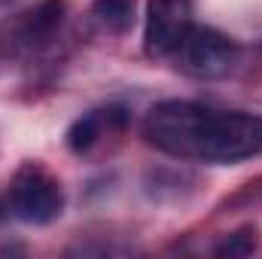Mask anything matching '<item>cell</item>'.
I'll return each instance as SVG.
<instances>
[{"label": "cell", "instance_id": "cell-5", "mask_svg": "<svg viewBox=\"0 0 262 259\" xmlns=\"http://www.w3.org/2000/svg\"><path fill=\"white\" fill-rule=\"evenodd\" d=\"M125 122H128V113H125L122 107L92 110V113L79 116V119L67 128V137H64L67 149L76 153V156H82V153H89V149L98 143V137H101L104 128H125Z\"/></svg>", "mask_w": 262, "mask_h": 259}, {"label": "cell", "instance_id": "cell-7", "mask_svg": "<svg viewBox=\"0 0 262 259\" xmlns=\"http://www.w3.org/2000/svg\"><path fill=\"white\" fill-rule=\"evenodd\" d=\"M92 15L110 34H128L137 18V0H92Z\"/></svg>", "mask_w": 262, "mask_h": 259}, {"label": "cell", "instance_id": "cell-10", "mask_svg": "<svg viewBox=\"0 0 262 259\" xmlns=\"http://www.w3.org/2000/svg\"><path fill=\"white\" fill-rule=\"evenodd\" d=\"M6 3H9V0H0V6H6Z\"/></svg>", "mask_w": 262, "mask_h": 259}, {"label": "cell", "instance_id": "cell-3", "mask_svg": "<svg viewBox=\"0 0 262 259\" xmlns=\"http://www.w3.org/2000/svg\"><path fill=\"white\" fill-rule=\"evenodd\" d=\"M171 58L189 76H198V79H223V76H229L238 67L241 46L235 40H229L226 34L213 31V28L192 25L189 34L183 37V43L177 46V52Z\"/></svg>", "mask_w": 262, "mask_h": 259}, {"label": "cell", "instance_id": "cell-1", "mask_svg": "<svg viewBox=\"0 0 262 259\" xmlns=\"http://www.w3.org/2000/svg\"><path fill=\"white\" fill-rule=\"evenodd\" d=\"M146 140L174 159L235 165L262 153V119L195 101H162L143 119Z\"/></svg>", "mask_w": 262, "mask_h": 259}, {"label": "cell", "instance_id": "cell-6", "mask_svg": "<svg viewBox=\"0 0 262 259\" xmlns=\"http://www.w3.org/2000/svg\"><path fill=\"white\" fill-rule=\"evenodd\" d=\"M64 0H46V3H40L34 12H28L25 15V21L18 25V43L25 46V49H40V46H46L58 31H61V25H64Z\"/></svg>", "mask_w": 262, "mask_h": 259}, {"label": "cell", "instance_id": "cell-8", "mask_svg": "<svg viewBox=\"0 0 262 259\" xmlns=\"http://www.w3.org/2000/svg\"><path fill=\"white\" fill-rule=\"evenodd\" d=\"M259 247V235H256V229H238V232H232V235H226L216 247H213V253L223 259H241V256H250L253 250Z\"/></svg>", "mask_w": 262, "mask_h": 259}, {"label": "cell", "instance_id": "cell-2", "mask_svg": "<svg viewBox=\"0 0 262 259\" xmlns=\"http://www.w3.org/2000/svg\"><path fill=\"white\" fill-rule=\"evenodd\" d=\"M9 213L28 226H49L64 210V189L61 183L37 162H25L6 189Z\"/></svg>", "mask_w": 262, "mask_h": 259}, {"label": "cell", "instance_id": "cell-4", "mask_svg": "<svg viewBox=\"0 0 262 259\" xmlns=\"http://www.w3.org/2000/svg\"><path fill=\"white\" fill-rule=\"evenodd\" d=\"M192 25H195L192 0H149V6H146V31H143L146 55L171 58Z\"/></svg>", "mask_w": 262, "mask_h": 259}, {"label": "cell", "instance_id": "cell-9", "mask_svg": "<svg viewBox=\"0 0 262 259\" xmlns=\"http://www.w3.org/2000/svg\"><path fill=\"white\" fill-rule=\"evenodd\" d=\"M12 213H9V201H6V195H0V220H9Z\"/></svg>", "mask_w": 262, "mask_h": 259}]
</instances>
